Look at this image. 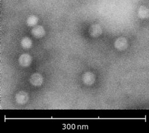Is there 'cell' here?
<instances>
[{
	"instance_id": "6da1fadb",
	"label": "cell",
	"mask_w": 149,
	"mask_h": 133,
	"mask_svg": "<svg viewBox=\"0 0 149 133\" xmlns=\"http://www.w3.org/2000/svg\"><path fill=\"white\" fill-rule=\"evenodd\" d=\"M31 34L37 38H40L45 34V30L41 26H36L31 30Z\"/></svg>"
},
{
	"instance_id": "7a4b0ae2",
	"label": "cell",
	"mask_w": 149,
	"mask_h": 133,
	"mask_svg": "<svg viewBox=\"0 0 149 133\" xmlns=\"http://www.w3.org/2000/svg\"><path fill=\"white\" fill-rule=\"evenodd\" d=\"M31 62V58L30 55L27 54H24L20 55L19 58V64L23 66H29Z\"/></svg>"
},
{
	"instance_id": "3957f363",
	"label": "cell",
	"mask_w": 149,
	"mask_h": 133,
	"mask_svg": "<svg viewBox=\"0 0 149 133\" xmlns=\"http://www.w3.org/2000/svg\"><path fill=\"white\" fill-rule=\"evenodd\" d=\"M95 76L94 74L87 72L85 73L83 76V81L86 85H91L94 82Z\"/></svg>"
},
{
	"instance_id": "277c9868",
	"label": "cell",
	"mask_w": 149,
	"mask_h": 133,
	"mask_svg": "<svg viewBox=\"0 0 149 133\" xmlns=\"http://www.w3.org/2000/svg\"><path fill=\"white\" fill-rule=\"evenodd\" d=\"M42 77L39 74H34L30 77V81L31 83L35 86H39L42 83Z\"/></svg>"
},
{
	"instance_id": "5b68a950",
	"label": "cell",
	"mask_w": 149,
	"mask_h": 133,
	"mask_svg": "<svg viewBox=\"0 0 149 133\" xmlns=\"http://www.w3.org/2000/svg\"><path fill=\"white\" fill-rule=\"evenodd\" d=\"M90 34L93 37H97L100 36L102 33L101 27L97 24H95L92 25L89 30Z\"/></svg>"
},
{
	"instance_id": "8992f818",
	"label": "cell",
	"mask_w": 149,
	"mask_h": 133,
	"mask_svg": "<svg viewBox=\"0 0 149 133\" xmlns=\"http://www.w3.org/2000/svg\"><path fill=\"white\" fill-rule=\"evenodd\" d=\"M28 99V94L24 92H20L16 95V100L18 103L24 104L27 102Z\"/></svg>"
},
{
	"instance_id": "52a82bcc",
	"label": "cell",
	"mask_w": 149,
	"mask_h": 133,
	"mask_svg": "<svg viewBox=\"0 0 149 133\" xmlns=\"http://www.w3.org/2000/svg\"><path fill=\"white\" fill-rule=\"evenodd\" d=\"M126 40L123 37H119L116 40L115 42V46L118 49H123L126 46Z\"/></svg>"
},
{
	"instance_id": "ba28073f",
	"label": "cell",
	"mask_w": 149,
	"mask_h": 133,
	"mask_svg": "<svg viewBox=\"0 0 149 133\" xmlns=\"http://www.w3.org/2000/svg\"><path fill=\"white\" fill-rule=\"evenodd\" d=\"M38 20V19L37 16H36L34 15H31L27 18V21H26L27 24L30 27L34 26L37 24Z\"/></svg>"
},
{
	"instance_id": "9c48e42d",
	"label": "cell",
	"mask_w": 149,
	"mask_h": 133,
	"mask_svg": "<svg viewBox=\"0 0 149 133\" xmlns=\"http://www.w3.org/2000/svg\"><path fill=\"white\" fill-rule=\"evenodd\" d=\"M21 45L23 48H29L32 45V41L29 37H25L22 38L21 41Z\"/></svg>"
},
{
	"instance_id": "30bf717a",
	"label": "cell",
	"mask_w": 149,
	"mask_h": 133,
	"mask_svg": "<svg viewBox=\"0 0 149 133\" xmlns=\"http://www.w3.org/2000/svg\"><path fill=\"white\" fill-rule=\"evenodd\" d=\"M139 15L141 18H145L148 15V9L144 7H141L139 10Z\"/></svg>"
}]
</instances>
